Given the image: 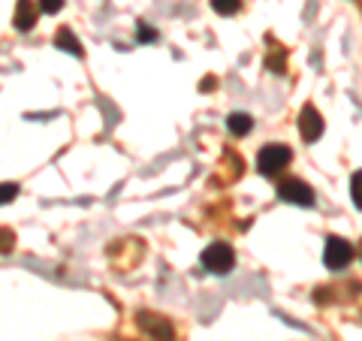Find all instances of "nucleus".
I'll return each mask as SVG.
<instances>
[{"mask_svg": "<svg viewBox=\"0 0 362 341\" xmlns=\"http://www.w3.org/2000/svg\"><path fill=\"white\" fill-rule=\"evenodd\" d=\"M199 260L214 275H226V272H233V266H235V251L226 242H211Z\"/></svg>", "mask_w": 362, "mask_h": 341, "instance_id": "obj_2", "label": "nucleus"}, {"mask_svg": "<svg viewBox=\"0 0 362 341\" xmlns=\"http://www.w3.org/2000/svg\"><path fill=\"white\" fill-rule=\"evenodd\" d=\"M16 197H18V185H13V181H0V206L13 202Z\"/></svg>", "mask_w": 362, "mask_h": 341, "instance_id": "obj_12", "label": "nucleus"}, {"mask_svg": "<svg viewBox=\"0 0 362 341\" xmlns=\"http://www.w3.org/2000/svg\"><path fill=\"white\" fill-rule=\"evenodd\" d=\"M136 323H139L142 333H148L154 341H173L175 338V329L173 323L166 320V317H157L151 311H142L139 317H136Z\"/></svg>", "mask_w": 362, "mask_h": 341, "instance_id": "obj_5", "label": "nucleus"}, {"mask_svg": "<svg viewBox=\"0 0 362 341\" xmlns=\"http://www.w3.org/2000/svg\"><path fill=\"white\" fill-rule=\"evenodd\" d=\"M278 197L284 200V202H293V206H314V187L308 185V181H302V178H284L278 185Z\"/></svg>", "mask_w": 362, "mask_h": 341, "instance_id": "obj_4", "label": "nucleus"}, {"mask_svg": "<svg viewBox=\"0 0 362 341\" xmlns=\"http://www.w3.org/2000/svg\"><path fill=\"white\" fill-rule=\"evenodd\" d=\"M40 9H42V13H61L64 0H40Z\"/></svg>", "mask_w": 362, "mask_h": 341, "instance_id": "obj_13", "label": "nucleus"}, {"mask_svg": "<svg viewBox=\"0 0 362 341\" xmlns=\"http://www.w3.org/2000/svg\"><path fill=\"white\" fill-rule=\"evenodd\" d=\"M326 130V121L320 118V112H317L314 106H305L299 112V133H302V139L305 142H317L323 136Z\"/></svg>", "mask_w": 362, "mask_h": 341, "instance_id": "obj_6", "label": "nucleus"}, {"mask_svg": "<svg viewBox=\"0 0 362 341\" xmlns=\"http://www.w3.org/2000/svg\"><path fill=\"white\" fill-rule=\"evenodd\" d=\"M354 245L344 242L341 236H329L326 238V248H323V263L326 269H332V272H341L344 266H350V260H354Z\"/></svg>", "mask_w": 362, "mask_h": 341, "instance_id": "obj_3", "label": "nucleus"}, {"mask_svg": "<svg viewBox=\"0 0 362 341\" xmlns=\"http://www.w3.org/2000/svg\"><path fill=\"white\" fill-rule=\"evenodd\" d=\"M13 25L18 30H30L33 25H37V6L30 4V0H18V6H16V18H13Z\"/></svg>", "mask_w": 362, "mask_h": 341, "instance_id": "obj_7", "label": "nucleus"}, {"mask_svg": "<svg viewBox=\"0 0 362 341\" xmlns=\"http://www.w3.org/2000/svg\"><path fill=\"white\" fill-rule=\"evenodd\" d=\"M16 242V236L9 233V230H0V251H6V248H13Z\"/></svg>", "mask_w": 362, "mask_h": 341, "instance_id": "obj_14", "label": "nucleus"}, {"mask_svg": "<svg viewBox=\"0 0 362 341\" xmlns=\"http://www.w3.org/2000/svg\"><path fill=\"white\" fill-rule=\"evenodd\" d=\"M350 200H354V206L362 212V169L354 173V178H350Z\"/></svg>", "mask_w": 362, "mask_h": 341, "instance_id": "obj_11", "label": "nucleus"}, {"mask_svg": "<svg viewBox=\"0 0 362 341\" xmlns=\"http://www.w3.org/2000/svg\"><path fill=\"white\" fill-rule=\"evenodd\" d=\"M290 161H293V151L287 149V145H281V142H269V145H263L259 149V154H257V169L263 175H278V173H284V169L290 166Z\"/></svg>", "mask_w": 362, "mask_h": 341, "instance_id": "obj_1", "label": "nucleus"}, {"mask_svg": "<svg viewBox=\"0 0 362 341\" xmlns=\"http://www.w3.org/2000/svg\"><path fill=\"white\" fill-rule=\"evenodd\" d=\"M226 130L233 136H247L254 130V118L247 115V112H233V115L226 118Z\"/></svg>", "mask_w": 362, "mask_h": 341, "instance_id": "obj_9", "label": "nucleus"}, {"mask_svg": "<svg viewBox=\"0 0 362 341\" xmlns=\"http://www.w3.org/2000/svg\"><path fill=\"white\" fill-rule=\"evenodd\" d=\"M359 254H362V248H359Z\"/></svg>", "mask_w": 362, "mask_h": 341, "instance_id": "obj_16", "label": "nucleus"}, {"mask_svg": "<svg viewBox=\"0 0 362 341\" xmlns=\"http://www.w3.org/2000/svg\"><path fill=\"white\" fill-rule=\"evenodd\" d=\"M151 40H157V30L139 25V42H151Z\"/></svg>", "mask_w": 362, "mask_h": 341, "instance_id": "obj_15", "label": "nucleus"}, {"mask_svg": "<svg viewBox=\"0 0 362 341\" xmlns=\"http://www.w3.org/2000/svg\"><path fill=\"white\" fill-rule=\"evenodd\" d=\"M211 9L218 16H235L242 9V0H211Z\"/></svg>", "mask_w": 362, "mask_h": 341, "instance_id": "obj_10", "label": "nucleus"}, {"mask_svg": "<svg viewBox=\"0 0 362 341\" xmlns=\"http://www.w3.org/2000/svg\"><path fill=\"white\" fill-rule=\"evenodd\" d=\"M54 45H58V49H64L66 54H73V58H82V42L76 40V33L70 30V28H61L58 33H54Z\"/></svg>", "mask_w": 362, "mask_h": 341, "instance_id": "obj_8", "label": "nucleus"}]
</instances>
